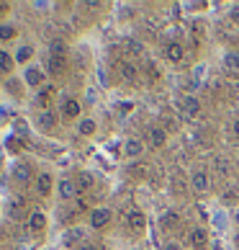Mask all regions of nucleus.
I'll return each mask as SVG.
<instances>
[{
  "label": "nucleus",
  "mask_w": 239,
  "mask_h": 250,
  "mask_svg": "<svg viewBox=\"0 0 239 250\" xmlns=\"http://www.w3.org/2000/svg\"><path fill=\"white\" fill-rule=\"evenodd\" d=\"M49 54H57V57H67V42L52 39V44H49Z\"/></svg>",
  "instance_id": "obj_29"
},
{
  "label": "nucleus",
  "mask_w": 239,
  "mask_h": 250,
  "mask_svg": "<svg viewBox=\"0 0 239 250\" xmlns=\"http://www.w3.org/2000/svg\"><path fill=\"white\" fill-rule=\"evenodd\" d=\"M16 70V60H13V52H5L0 49V75L11 78V72Z\"/></svg>",
  "instance_id": "obj_20"
},
{
  "label": "nucleus",
  "mask_w": 239,
  "mask_h": 250,
  "mask_svg": "<svg viewBox=\"0 0 239 250\" xmlns=\"http://www.w3.org/2000/svg\"><path fill=\"white\" fill-rule=\"evenodd\" d=\"M180 108H183V116H196L201 111V101L196 96H185L183 104H180Z\"/></svg>",
  "instance_id": "obj_22"
},
{
  "label": "nucleus",
  "mask_w": 239,
  "mask_h": 250,
  "mask_svg": "<svg viewBox=\"0 0 239 250\" xmlns=\"http://www.w3.org/2000/svg\"><path fill=\"white\" fill-rule=\"evenodd\" d=\"M34 54H36V49L31 47V44H23V47H18L13 52V60H16V64H26V67H29L31 60H34Z\"/></svg>",
  "instance_id": "obj_17"
},
{
  "label": "nucleus",
  "mask_w": 239,
  "mask_h": 250,
  "mask_svg": "<svg viewBox=\"0 0 239 250\" xmlns=\"http://www.w3.org/2000/svg\"><path fill=\"white\" fill-rule=\"evenodd\" d=\"M59 119L62 122H80L82 119V106H80V101L77 98H62V104H59Z\"/></svg>",
  "instance_id": "obj_2"
},
{
  "label": "nucleus",
  "mask_w": 239,
  "mask_h": 250,
  "mask_svg": "<svg viewBox=\"0 0 239 250\" xmlns=\"http://www.w3.org/2000/svg\"><path fill=\"white\" fill-rule=\"evenodd\" d=\"M111 217H113V214H111V209L98 207V209L90 211V227H93V229H103V227H108Z\"/></svg>",
  "instance_id": "obj_9"
},
{
  "label": "nucleus",
  "mask_w": 239,
  "mask_h": 250,
  "mask_svg": "<svg viewBox=\"0 0 239 250\" xmlns=\"http://www.w3.org/2000/svg\"><path fill=\"white\" fill-rule=\"evenodd\" d=\"M116 72L121 75L124 83H136V75H139V72H136V67H134L129 60H118V62H116Z\"/></svg>",
  "instance_id": "obj_14"
},
{
  "label": "nucleus",
  "mask_w": 239,
  "mask_h": 250,
  "mask_svg": "<svg viewBox=\"0 0 239 250\" xmlns=\"http://www.w3.org/2000/svg\"><path fill=\"white\" fill-rule=\"evenodd\" d=\"M52 191H54V175L47 173V170L36 175V193H39L41 199H47V196H52Z\"/></svg>",
  "instance_id": "obj_8"
},
{
  "label": "nucleus",
  "mask_w": 239,
  "mask_h": 250,
  "mask_svg": "<svg viewBox=\"0 0 239 250\" xmlns=\"http://www.w3.org/2000/svg\"><path fill=\"white\" fill-rule=\"evenodd\" d=\"M47 75L49 78H59L67 72V57H57V54H49V60H47Z\"/></svg>",
  "instance_id": "obj_7"
},
{
  "label": "nucleus",
  "mask_w": 239,
  "mask_h": 250,
  "mask_svg": "<svg viewBox=\"0 0 239 250\" xmlns=\"http://www.w3.org/2000/svg\"><path fill=\"white\" fill-rule=\"evenodd\" d=\"M126 49H129V52H134V54H142V52H144V47H142L139 42H134V39L126 44Z\"/></svg>",
  "instance_id": "obj_33"
},
{
  "label": "nucleus",
  "mask_w": 239,
  "mask_h": 250,
  "mask_svg": "<svg viewBox=\"0 0 239 250\" xmlns=\"http://www.w3.org/2000/svg\"><path fill=\"white\" fill-rule=\"evenodd\" d=\"M129 178H134V181H147V178H149V165L134 160L131 165H129Z\"/></svg>",
  "instance_id": "obj_21"
},
{
  "label": "nucleus",
  "mask_w": 239,
  "mask_h": 250,
  "mask_svg": "<svg viewBox=\"0 0 239 250\" xmlns=\"http://www.w3.org/2000/svg\"><path fill=\"white\" fill-rule=\"evenodd\" d=\"M221 201L226 204V207H229V204H237V191H226L221 196Z\"/></svg>",
  "instance_id": "obj_35"
},
{
  "label": "nucleus",
  "mask_w": 239,
  "mask_h": 250,
  "mask_svg": "<svg viewBox=\"0 0 239 250\" xmlns=\"http://www.w3.org/2000/svg\"><path fill=\"white\" fill-rule=\"evenodd\" d=\"M54 93H57V88H54V85H44L41 90H36V96H34V104L39 106L41 111H49V104H52Z\"/></svg>",
  "instance_id": "obj_11"
},
{
  "label": "nucleus",
  "mask_w": 239,
  "mask_h": 250,
  "mask_svg": "<svg viewBox=\"0 0 239 250\" xmlns=\"http://www.w3.org/2000/svg\"><path fill=\"white\" fill-rule=\"evenodd\" d=\"M206 243H208V229L206 227H190V232H188V245H193V248H206Z\"/></svg>",
  "instance_id": "obj_13"
},
{
  "label": "nucleus",
  "mask_w": 239,
  "mask_h": 250,
  "mask_svg": "<svg viewBox=\"0 0 239 250\" xmlns=\"http://www.w3.org/2000/svg\"><path fill=\"white\" fill-rule=\"evenodd\" d=\"M224 62H226V67H232V70H239V52H229Z\"/></svg>",
  "instance_id": "obj_32"
},
{
  "label": "nucleus",
  "mask_w": 239,
  "mask_h": 250,
  "mask_svg": "<svg viewBox=\"0 0 239 250\" xmlns=\"http://www.w3.org/2000/svg\"><path fill=\"white\" fill-rule=\"evenodd\" d=\"M229 16H232V21L239 23V5H232V13H229Z\"/></svg>",
  "instance_id": "obj_38"
},
{
  "label": "nucleus",
  "mask_w": 239,
  "mask_h": 250,
  "mask_svg": "<svg viewBox=\"0 0 239 250\" xmlns=\"http://www.w3.org/2000/svg\"><path fill=\"white\" fill-rule=\"evenodd\" d=\"M18 36V26L11 23V21H3L0 23V42H11Z\"/></svg>",
  "instance_id": "obj_26"
},
{
  "label": "nucleus",
  "mask_w": 239,
  "mask_h": 250,
  "mask_svg": "<svg viewBox=\"0 0 239 250\" xmlns=\"http://www.w3.org/2000/svg\"><path fill=\"white\" fill-rule=\"evenodd\" d=\"M77 191L82 193V191H88L90 186H93V183H95V178H93V173H88V170H82L80 175H77Z\"/></svg>",
  "instance_id": "obj_27"
},
{
  "label": "nucleus",
  "mask_w": 239,
  "mask_h": 250,
  "mask_svg": "<svg viewBox=\"0 0 239 250\" xmlns=\"http://www.w3.org/2000/svg\"><path fill=\"white\" fill-rule=\"evenodd\" d=\"M165 142H167V129L152 126V129H149V145H152V147H162Z\"/></svg>",
  "instance_id": "obj_25"
},
{
  "label": "nucleus",
  "mask_w": 239,
  "mask_h": 250,
  "mask_svg": "<svg viewBox=\"0 0 239 250\" xmlns=\"http://www.w3.org/2000/svg\"><path fill=\"white\" fill-rule=\"evenodd\" d=\"M62 243L67 245V248H75V250H77L82 243H85V232H82L80 227H72V229H67V232H64Z\"/></svg>",
  "instance_id": "obj_16"
},
{
  "label": "nucleus",
  "mask_w": 239,
  "mask_h": 250,
  "mask_svg": "<svg viewBox=\"0 0 239 250\" xmlns=\"http://www.w3.org/2000/svg\"><path fill=\"white\" fill-rule=\"evenodd\" d=\"M178 222H180V217L175 214V211H165L162 219H160V227H162V229H175Z\"/></svg>",
  "instance_id": "obj_28"
},
{
  "label": "nucleus",
  "mask_w": 239,
  "mask_h": 250,
  "mask_svg": "<svg viewBox=\"0 0 239 250\" xmlns=\"http://www.w3.org/2000/svg\"><path fill=\"white\" fill-rule=\"evenodd\" d=\"M190 186L193 191H198V193H206L211 188V175L206 170H196V173H190Z\"/></svg>",
  "instance_id": "obj_12"
},
{
  "label": "nucleus",
  "mask_w": 239,
  "mask_h": 250,
  "mask_svg": "<svg viewBox=\"0 0 239 250\" xmlns=\"http://www.w3.org/2000/svg\"><path fill=\"white\" fill-rule=\"evenodd\" d=\"M3 88H5V93H8V96H13V98H21V96H23V88H26V83H23L21 78H13V75H11V78H5V85H3Z\"/></svg>",
  "instance_id": "obj_19"
},
{
  "label": "nucleus",
  "mask_w": 239,
  "mask_h": 250,
  "mask_svg": "<svg viewBox=\"0 0 239 250\" xmlns=\"http://www.w3.org/2000/svg\"><path fill=\"white\" fill-rule=\"evenodd\" d=\"M142 152H144V142H142V140H134V137H131V140H126V145H124V155H126V157H131V163H134V160H139Z\"/></svg>",
  "instance_id": "obj_18"
},
{
  "label": "nucleus",
  "mask_w": 239,
  "mask_h": 250,
  "mask_svg": "<svg viewBox=\"0 0 239 250\" xmlns=\"http://www.w3.org/2000/svg\"><path fill=\"white\" fill-rule=\"evenodd\" d=\"M77 183H75V178H59V183H57V196L62 199V201H70V199H77Z\"/></svg>",
  "instance_id": "obj_5"
},
{
  "label": "nucleus",
  "mask_w": 239,
  "mask_h": 250,
  "mask_svg": "<svg viewBox=\"0 0 239 250\" xmlns=\"http://www.w3.org/2000/svg\"><path fill=\"white\" fill-rule=\"evenodd\" d=\"M165 60L172 62V64H180L183 57H185V47H183L180 42H170V44H165Z\"/></svg>",
  "instance_id": "obj_10"
},
{
  "label": "nucleus",
  "mask_w": 239,
  "mask_h": 250,
  "mask_svg": "<svg viewBox=\"0 0 239 250\" xmlns=\"http://www.w3.org/2000/svg\"><path fill=\"white\" fill-rule=\"evenodd\" d=\"M11 178L18 181V183H29L34 178V168L29 160H13L11 165Z\"/></svg>",
  "instance_id": "obj_4"
},
{
  "label": "nucleus",
  "mask_w": 239,
  "mask_h": 250,
  "mask_svg": "<svg viewBox=\"0 0 239 250\" xmlns=\"http://www.w3.org/2000/svg\"><path fill=\"white\" fill-rule=\"evenodd\" d=\"M165 250H180V248H178L175 243H167V245H165Z\"/></svg>",
  "instance_id": "obj_41"
},
{
  "label": "nucleus",
  "mask_w": 239,
  "mask_h": 250,
  "mask_svg": "<svg viewBox=\"0 0 239 250\" xmlns=\"http://www.w3.org/2000/svg\"><path fill=\"white\" fill-rule=\"evenodd\" d=\"M216 168H219V170H221L224 175L229 173V168H226V163H224V160H216Z\"/></svg>",
  "instance_id": "obj_39"
},
{
  "label": "nucleus",
  "mask_w": 239,
  "mask_h": 250,
  "mask_svg": "<svg viewBox=\"0 0 239 250\" xmlns=\"http://www.w3.org/2000/svg\"><path fill=\"white\" fill-rule=\"evenodd\" d=\"M36 126H39L41 132H52V129L57 126V114H54V111H39V114H36Z\"/></svg>",
  "instance_id": "obj_15"
},
{
  "label": "nucleus",
  "mask_w": 239,
  "mask_h": 250,
  "mask_svg": "<svg viewBox=\"0 0 239 250\" xmlns=\"http://www.w3.org/2000/svg\"><path fill=\"white\" fill-rule=\"evenodd\" d=\"M237 222H239V217H237Z\"/></svg>",
  "instance_id": "obj_42"
},
{
  "label": "nucleus",
  "mask_w": 239,
  "mask_h": 250,
  "mask_svg": "<svg viewBox=\"0 0 239 250\" xmlns=\"http://www.w3.org/2000/svg\"><path fill=\"white\" fill-rule=\"evenodd\" d=\"M147 78H149V80L154 83V80H157V78H160V70H157V67H154V64H147Z\"/></svg>",
  "instance_id": "obj_34"
},
{
  "label": "nucleus",
  "mask_w": 239,
  "mask_h": 250,
  "mask_svg": "<svg viewBox=\"0 0 239 250\" xmlns=\"http://www.w3.org/2000/svg\"><path fill=\"white\" fill-rule=\"evenodd\" d=\"M26 225H29L31 235H44L47 232L49 219H47V214H44L41 209H34V211H29V217H26Z\"/></svg>",
  "instance_id": "obj_3"
},
{
  "label": "nucleus",
  "mask_w": 239,
  "mask_h": 250,
  "mask_svg": "<svg viewBox=\"0 0 239 250\" xmlns=\"http://www.w3.org/2000/svg\"><path fill=\"white\" fill-rule=\"evenodd\" d=\"M95 129H98V124H95V119H90V116H82L77 122V134L80 137H93Z\"/></svg>",
  "instance_id": "obj_23"
},
{
  "label": "nucleus",
  "mask_w": 239,
  "mask_h": 250,
  "mask_svg": "<svg viewBox=\"0 0 239 250\" xmlns=\"http://www.w3.org/2000/svg\"><path fill=\"white\" fill-rule=\"evenodd\" d=\"M23 147H26V142L21 140V137H16V134H11V137H5V150L11 152L13 157H18L23 152Z\"/></svg>",
  "instance_id": "obj_24"
},
{
  "label": "nucleus",
  "mask_w": 239,
  "mask_h": 250,
  "mask_svg": "<svg viewBox=\"0 0 239 250\" xmlns=\"http://www.w3.org/2000/svg\"><path fill=\"white\" fill-rule=\"evenodd\" d=\"M13 134L21 137V140H26V137H29V124H26L23 119H16L13 122Z\"/></svg>",
  "instance_id": "obj_30"
},
{
  "label": "nucleus",
  "mask_w": 239,
  "mask_h": 250,
  "mask_svg": "<svg viewBox=\"0 0 239 250\" xmlns=\"http://www.w3.org/2000/svg\"><path fill=\"white\" fill-rule=\"evenodd\" d=\"M47 70L41 67V64H29V67H23V75H21V80L26 83V88H34V90H41L44 85H47Z\"/></svg>",
  "instance_id": "obj_1"
},
{
  "label": "nucleus",
  "mask_w": 239,
  "mask_h": 250,
  "mask_svg": "<svg viewBox=\"0 0 239 250\" xmlns=\"http://www.w3.org/2000/svg\"><path fill=\"white\" fill-rule=\"evenodd\" d=\"M172 191L175 196H183V178H172Z\"/></svg>",
  "instance_id": "obj_36"
},
{
  "label": "nucleus",
  "mask_w": 239,
  "mask_h": 250,
  "mask_svg": "<svg viewBox=\"0 0 239 250\" xmlns=\"http://www.w3.org/2000/svg\"><path fill=\"white\" fill-rule=\"evenodd\" d=\"M232 132H234V137H237V140H239V119H237V122H234V126H232Z\"/></svg>",
  "instance_id": "obj_40"
},
{
  "label": "nucleus",
  "mask_w": 239,
  "mask_h": 250,
  "mask_svg": "<svg viewBox=\"0 0 239 250\" xmlns=\"http://www.w3.org/2000/svg\"><path fill=\"white\" fill-rule=\"evenodd\" d=\"M21 209H23V196H16L11 201V217L13 219H21Z\"/></svg>",
  "instance_id": "obj_31"
},
{
  "label": "nucleus",
  "mask_w": 239,
  "mask_h": 250,
  "mask_svg": "<svg viewBox=\"0 0 239 250\" xmlns=\"http://www.w3.org/2000/svg\"><path fill=\"white\" fill-rule=\"evenodd\" d=\"M126 227H129V232L142 235V232H144V227H147V217L142 214L139 209H131V211L126 214Z\"/></svg>",
  "instance_id": "obj_6"
},
{
  "label": "nucleus",
  "mask_w": 239,
  "mask_h": 250,
  "mask_svg": "<svg viewBox=\"0 0 239 250\" xmlns=\"http://www.w3.org/2000/svg\"><path fill=\"white\" fill-rule=\"evenodd\" d=\"M77 250H103V248H100L98 243H90V240H85V243H82Z\"/></svg>",
  "instance_id": "obj_37"
}]
</instances>
